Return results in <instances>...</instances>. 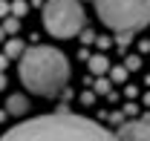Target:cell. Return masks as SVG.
<instances>
[{
	"label": "cell",
	"instance_id": "cell-10",
	"mask_svg": "<svg viewBox=\"0 0 150 141\" xmlns=\"http://www.w3.org/2000/svg\"><path fill=\"white\" fill-rule=\"evenodd\" d=\"M3 32L6 35H18L20 32V18H6L3 20Z\"/></svg>",
	"mask_w": 150,
	"mask_h": 141
},
{
	"label": "cell",
	"instance_id": "cell-20",
	"mask_svg": "<svg viewBox=\"0 0 150 141\" xmlns=\"http://www.w3.org/2000/svg\"><path fill=\"white\" fill-rule=\"evenodd\" d=\"M6 66H9V55H6V52H3V55H0V72H3V69H6Z\"/></svg>",
	"mask_w": 150,
	"mask_h": 141
},
{
	"label": "cell",
	"instance_id": "cell-6",
	"mask_svg": "<svg viewBox=\"0 0 150 141\" xmlns=\"http://www.w3.org/2000/svg\"><path fill=\"white\" fill-rule=\"evenodd\" d=\"M87 63H90V72H93V75H107V72H110V58H107V55L101 52V55H90V61H87Z\"/></svg>",
	"mask_w": 150,
	"mask_h": 141
},
{
	"label": "cell",
	"instance_id": "cell-1",
	"mask_svg": "<svg viewBox=\"0 0 150 141\" xmlns=\"http://www.w3.org/2000/svg\"><path fill=\"white\" fill-rule=\"evenodd\" d=\"M0 141H118V135L104 130L98 121L72 112H55L12 127L9 133L0 135Z\"/></svg>",
	"mask_w": 150,
	"mask_h": 141
},
{
	"label": "cell",
	"instance_id": "cell-12",
	"mask_svg": "<svg viewBox=\"0 0 150 141\" xmlns=\"http://www.w3.org/2000/svg\"><path fill=\"white\" fill-rule=\"evenodd\" d=\"M93 87H95V95H112V89H110L112 84L107 81V78H98V81H95Z\"/></svg>",
	"mask_w": 150,
	"mask_h": 141
},
{
	"label": "cell",
	"instance_id": "cell-3",
	"mask_svg": "<svg viewBox=\"0 0 150 141\" xmlns=\"http://www.w3.org/2000/svg\"><path fill=\"white\" fill-rule=\"evenodd\" d=\"M95 12L115 32H136L150 23V0H95Z\"/></svg>",
	"mask_w": 150,
	"mask_h": 141
},
{
	"label": "cell",
	"instance_id": "cell-7",
	"mask_svg": "<svg viewBox=\"0 0 150 141\" xmlns=\"http://www.w3.org/2000/svg\"><path fill=\"white\" fill-rule=\"evenodd\" d=\"M26 109H29V101L23 95H9V101H6V112L9 115H26Z\"/></svg>",
	"mask_w": 150,
	"mask_h": 141
},
{
	"label": "cell",
	"instance_id": "cell-25",
	"mask_svg": "<svg viewBox=\"0 0 150 141\" xmlns=\"http://www.w3.org/2000/svg\"><path fill=\"white\" fill-rule=\"evenodd\" d=\"M3 37H6V32H3V26H0V40H3Z\"/></svg>",
	"mask_w": 150,
	"mask_h": 141
},
{
	"label": "cell",
	"instance_id": "cell-21",
	"mask_svg": "<svg viewBox=\"0 0 150 141\" xmlns=\"http://www.w3.org/2000/svg\"><path fill=\"white\" fill-rule=\"evenodd\" d=\"M139 46H142V52H150V40H142Z\"/></svg>",
	"mask_w": 150,
	"mask_h": 141
},
{
	"label": "cell",
	"instance_id": "cell-11",
	"mask_svg": "<svg viewBox=\"0 0 150 141\" xmlns=\"http://www.w3.org/2000/svg\"><path fill=\"white\" fill-rule=\"evenodd\" d=\"M130 40H133V32H130V29H121V32L115 35V43H118V49H127V46H130Z\"/></svg>",
	"mask_w": 150,
	"mask_h": 141
},
{
	"label": "cell",
	"instance_id": "cell-23",
	"mask_svg": "<svg viewBox=\"0 0 150 141\" xmlns=\"http://www.w3.org/2000/svg\"><path fill=\"white\" fill-rule=\"evenodd\" d=\"M6 115H9V112H6V109H0V121H6Z\"/></svg>",
	"mask_w": 150,
	"mask_h": 141
},
{
	"label": "cell",
	"instance_id": "cell-13",
	"mask_svg": "<svg viewBox=\"0 0 150 141\" xmlns=\"http://www.w3.org/2000/svg\"><path fill=\"white\" fill-rule=\"evenodd\" d=\"M26 12H29V3H26V0H15V3H12V15H15V18H23Z\"/></svg>",
	"mask_w": 150,
	"mask_h": 141
},
{
	"label": "cell",
	"instance_id": "cell-2",
	"mask_svg": "<svg viewBox=\"0 0 150 141\" xmlns=\"http://www.w3.org/2000/svg\"><path fill=\"white\" fill-rule=\"evenodd\" d=\"M69 78V61L55 46H32L20 55V81L29 92L40 98H52L64 92Z\"/></svg>",
	"mask_w": 150,
	"mask_h": 141
},
{
	"label": "cell",
	"instance_id": "cell-17",
	"mask_svg": "<svg viewBox=\"0 0 150 141\" xmlns=\"http://www.w3.org/2000/svg\"><path fill=\"white\" fill-rule=\"evenodd\" d=\"M93 101H95V89H93V92H81V104H84V106H90Z\"/></svg>",
	"mask_w": 150,
	"mask_h": 141
},
{
	"label": "cell",
	"instance_id": "cell-18",
	"mask_svg": "<svg viewBox=\"0 0 150 141\" xmlns=\"http://www.w3.org/2000/svg\"><path fill=\"white\" fill-rule=\"evenodd\" d=\"M95 43H98V49H107L112 40H110V37H95Z\"/></svg>",
	"mask_w": 150,
	"mask_h": 141
},
{
	"label": "cell",
	"instance_id": "cell-15",
	"mask_svg": "<svg viewBox=\"0 0 150 141\" xmlns=\"http://www.w3.org/2000/svg\"><path fill=\"white\" fill-rule=\"evenodd\" d=\"M95 37H98V35H95L93 29H87V26L81 29V43H95Z\"/></svg>",
	"mask_w": 150,
	"mask_h": 141
},
{
	"label": "cell",
	"instance_id": "cell-16",
	"mask_svg": "<svg viewBox=\"0 0 150 141\" xmlns=\"http://www.w3.org/2000/svg\"><path fill=\"white\" fill-rule=\"evenodd\" d=\"M12 15V3L9 0H0V18H9Z\"/></svg>",
	"mask_w": 150,
	"mask_h": 141
},
{
	"label": "cell",
	"instance_id": "cell-4",
	"mask_svg": "<svg viewBox=\"0 0 150 141\" xmlns=\"http://www.w3.org/2000/svg\"><path fill=\"white\" fill-rule=\"evenodd\" d=\"M43 26L52 37H72L84 29V9L78 0H46Z\"/></svg>",
	"mask_w": 150,
	"mask_h": 141
},
{
	"label": "cell",
	"instance_id": "cell-22",
	"mask_svg": "<svg viewBox=\"0 0 150 141\" xmlns=\"http://www.w3.org/2000/svg\"><path fill=\"white\" fill-rule=\"evenodd\" d=\"M0 89H6V75L0 72Z\"/></svg>",
	"mask_w": 150,
	"mask_h": 141
},
{
	"label": "cell",
	"instance_id": "cell-24",
	"mask_svg": "<svg viewBox=\"0 0 150 141\" xmlns=\"http://www.w3.org/2000/svg\"><path fill=\"white\" fill-rule=\"evenodd\" d=\"M144 104H147V106H150V92H147V95H144Z\"/></svg>",
	"mask_w": 150,
	"mask_h": 141
},
{
	"label": "cell",
	"instance_id": "cell-5",
	"mask_svg": "<svg viewBox=\"0 0 150 141\" xmlns=\"http://www.w3.org/2000/svg\"><path fill=\"white\" fill-rule=\"evenodd\" d=\"M118 141H150V124L142 118V121H127L118 127Z\"/></svg>",
	"mask_w": 150,
	"mask_h": 141
},
{
	"label": "cell",
	"instance_id": "cell-8",
	"mask_svg": "<svg viewBox=\"0 0 150 141\" xmlns=\"http://www.w3.org/2000/svg\"><path fill=\"white\" fill-rule=\"evenodd\" d=\"M23 52H26V46H23V40H18L15 35H12L9 40H6V55H9V58H20Z\"/></svg>",
	"mask_w": 150,
	"mask_h": 141
},
{
	"label": "cell",
	"instance_id": "cell-14",
	"mask_svg": "<svg viewBox=\"0 0 150 141\" xmlns=\"http://www.w3.org/2000/svg\"><path fill=\"white\" fill-rule=\"evenodd\" d=\"M124 66H127L130 72L142 69V58H139V55H127V61H124Z\"/></svg>",
	"mask_w": 150,
	"mask_h": 141
},
{
	"label": "cell",
	"instance_id": "cell-9",
	"mask_svg": "<svg viewBox=\"0 0 150 141\" xmlns=\"http://www.w3.org/2000/svg\"><path fill=\"white\" fill-rule=\"evenodd\" d=\"M127 66H110V78H112V84H124L127 81Z\"/></svg>",
	"mask_w": 150,
	"mask_h": 141
},
{
	"label": "cell",
	"instance_id": "cell-19",
	"mask_svg": "<svg viewBox=\"0 0 150 141\" xmlns=\"http://www.w3.org/2000/svg\"><path fill=\"white\" fill-rule=\"evenodd\" d=\"M136 112H139V106H136V104H127V106H124V115H136Z\"/></svg>",
	"mask_w": 150,
	"mask_h": 141
}]
</instances>
